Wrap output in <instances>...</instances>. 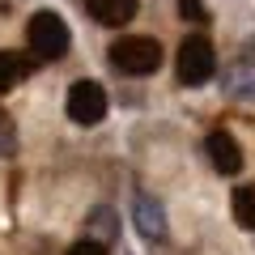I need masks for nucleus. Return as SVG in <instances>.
I'll list each match as a JSON object with an SVG mask.
<instances>
[{
  "instance_id": "obj_1",
  "label": "nucleus",
  "mask_w": 255,
  "mask_h": 255,
  "mask_svg": "<svg viewBox=\"0 0 255 255\" xmlns=\"http://www.w3.org/2000/svg\"><path fill=\"white\" fill-rule=\"evenodd\" d=\"M26 43H30V51H34L38 60H64L73 34H68V26H64L60 13L38 9L34 17H30V26H26Z\"/></svg>"
},
{
  "instance_id": "obj_2",
  "label": "nucleus",
  "mask_w": 255,
  "mask_h": 255,
  "mask_svg": "<svg viewBox=\"0 0 255 255\" xmlns=\"http://www.w3.org/2000/svg\"><path fill=\"white\" fill-rule=\"evenodd\" d=\"M111 64L128 77H149L162 68V43L149 34H128L111 47Z\"/></svg>"
},
{
  "instance_id": "obj_3",
  "label": "nucleus",
  "mask_w": 255,
  "mask_h": 255,
  "mask_svg": "<svg viewBox=\"0 0 255 255\" xmlns=\"http://www.w3.org/2000/svg\"><path fill=\"white\" fill-rule=\"evenodd\" d=\"M174 68H179V81L183 85H209L213 77H217V51H213V43L204 34H191L179 43V60H174Z\"/></svg>"
},
{
  "instance_id": "obj_4",
  "label": "nucleus",
  "mask_w": 255,
  "mask_h": 255,
  "mask_svg": "<svg viewBox=\"0 0 255 255\" xmlns=\"http://www.w3.org/2000/svg\"><path fill=\"white\" fill-rule=\"evenodd\" d=\"M68 119L73 124H81V128H94V124H102L107 119V90H102L98 81H73L68 85Z\"/></svg>"
},
{
  "instance_id": "obj_5",
  "label": "nucleus",
  "mask_w": 255,
  "mask_h": 255,
  "mask_svg": "<svg viewBox=\"0 0 255 255\" xmlns=\"http://www.w3.org/2000/svg\"><path fill=\"white\" fill-rule=\"evenodd\" d=\"M204 153H209L217 174H238L243 170V149H238V140L230 136L226 128H213L209 136H204Z\"/></svg>"
},
{
  "instance_id": "obj_6",
  "label": "nucleus",
  "mask_w": 255,
  "mask_h": 255,
  "mask_svg": "<svg viewBox=\"0 0 255 255\" xmlns=\"http://www.w3.org/2000/svg\"><path fill=\"white\" fill-rule=\"evenodd\" d=\"M132 217H136V230L149 238V243H166L170 226H166V209H162V200H153L149 191H140V196H136V209H132Z\"/></svg>"
},
{
  "instance_id": "obj_7",
  "label": "nucleus",
  "mask_w": 255,
  "mask_h": 255,
  "mask_svg": "<svg viewBox=\"0 0 255 255\" xmlns=\"http://www.w3.org/2000/svg\"><path fill=\"white\" fill-rule=\"evenodd\" d=\"M221 90L238 102H255V60H234L230 68H221Z\"/></svg>"
},
{
  "instance_id": "obj_8",
  "label": "nucleus",
  "mask_w": 255,
  "mask_h": 255,
  "mask_svg": "<svg viewBox=\"0 0 255 255\" xmlns=\"http://www.w3.org/2000/svg\"><path fill=\"white\" fill-rule=\"evenodd\" d=\"M85 9L98 26H128V21L136 17L140 0H85Z\"/></svg>"
},
{
  "instance_id": "obj_9",
  "label": "nucleus",
  "mask_w": 255,
  "mask_h": 255,
  "mask_svg": "<svg viewBox=\"0 0 255 255\" xmlns=\"http://www.w3.org/2000/svg\"><path fill=\"white\" fill-rule=\"evenodd\" d=\"M85 234L94 243H102V247H115L119 243V213L111 204H94L90 217H85Z\"/></svg>"
},
{
  "instance_id": "obj_10",
  "label": "nucleus",
  "mask_w": 255,
  "mask_h": 255,
  "mask_svg": "<svg viewBox=\"0 0 255 255\" xmlns=\"http://www.w3.org/2000/svg\"><path fill=\"white\" fill-rule=\"evenodd\" d=\"M30 73H34V60H30V55H21V51H0V94L17 90Z\"/></svg>"
},
{
  "instance_id": "obj_11",
  "label": "nucleus",
  "mask_w": 255,
  "mask_h": 255,
  "mask_svg": "<svg viewBox=\"0 0 255 255\" xmlns=\"http://www.w3.org/2000/svg\"><path fill=\"white\" fill-rule=\"evenodd\" d=\"M234 221L243 230H255V187H234Z\"/></svg>"
},
{
  "instance_id": "obj_12",
  "label": "nucleus",
  "mask_w": 255,
  "mask_h": 255,
  "mask_svg": "<svg viewBox=\"0 0 255 255\" xmlns=\"http://www.w3.org/2000/svg\"><path fill=\"white\" fill-rule=\"evenodd\" d=\"M9 153H17V124L0 111V157H9Z\"/></svg>"
},
{
  "instance_id": "obj_13",
  "label": "nucleus",
  "mask_w": 255,
  "mask_h": 255,
  "mask_svg": "<svg viewBox=\"0 0 255 255\" xmlns=\"http://www.w3.org/2000/svg\"><path fill=\"white\" fill-rule=\"evenodd\" d=\"M179 13L187 21H209V9H204L200 0H179Z\"/></svg>"
},
{
  "instance_id": "obj_14",
  "label": "nucleus",
  "mask_w": 255,
  "mask_h": 255,
  "mask_svg": "<svg viewBox=\"0 0 255 255\" xmlns=\"http://www.w3.org/2000/svg\"><path fill=\"white\" fill-rule=\"evenodd\" d=\"M111 247H102V243H94V238H81V243H73L68 247V255H107Z\"/></svg>"
}]
</instances>
